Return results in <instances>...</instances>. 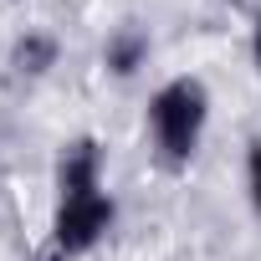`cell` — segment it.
<instances>
[{"mask_svg": "<svg viewBox=\"0 0 261 261\" xmlns=\"http://www.w3.org/2000/svg\"><path fill=\"white\" fill-rule=\"evenodd\" d=\"M210 128V87L200 77H169L154 87L149 97V144L159 154V164L185 169Z\"/></svg>", "mask_w": 261, "mask_h": 261, "instance_id": "obj_1", "label": "cell"}, {"mask_svg": "<svg viewBox=\"0 0 261 261\" xmlns=\"http://www.w3.org/2000/svg\"><path fill=\"white\" fill-rule=\"evenodd\" d=\"M118 220V200L108 190L97 195H77V200H57V215H51V246L62 256H87L92 246L108 241Z\"/></svg>", "mask_w": 261, "mask_h": 261, "instance_id": "obj_2", "label": "cell"}, {"mask_svg": "<svg viewBox=\"0 0 261 261\" xmlns=\"http://www.w3.org/2000/svg\"><path fill=\"white\" fill-rule=\"evenodd\" d=\"M108 190V164H102V144L97 139H72L57 154V200H77V195H97Z\"/></svg>", "mask_w": 261, "mask_h": 261, "instance_id": "obj_3", "label": "cell"}, {"mask_svg": "<svg viewBox=\"0 0 261 261\" xmlns=\"http://www.w3.org/2000/svg\"><path fill=\"white\" fill-rule=\"evenodd\" d=\"M57 57H62V41L51 36V31H26L16 46H11V67H16V77H46L51 67H57Z\"/></svg>", "mask_w": 261, "mask_h": 261, "instance_id": "obj_4", "label": "cell"}, {"mask_svg": "<svg viewBox=\"0 0 261 261\" xmlns=\"http://www.w3.org/2000/svg\"><path fill=\"white\" fill-rule=\"evenodd\" d=\"M144 62H149V36H144L139 26H118V31L108 36V46H102V67H108L113 77H134Z\"/></svg>", "mask_w": 261, "mask_h": 261, "instance_id": "obj_5", "label": "cell"}, {"mask_svg": "<svg viewBox=\"0 0 261 261\" xmlns=\"http://www.w3.org/2000/svg\"><path fill=\"white\" fill-rule=\"evenodd\" d=\"M246 195H251V205L261 210V139L246 149Z\"/></svg>", "mask_w": 261, "mask_h": 261, "instance_id": "obj_6", "label": "cell"}, {"mask_svg": "<svg viewBox=\"0 0 261 261\" xmlns=\"http://www.w3.org/2000/svg\"><path fill=\"white\" fill-rule=\"evenodd\" d=\"M251 62H256V72H261V11H256V21H251Z\"/></svg>", "mask_w": 261, "mask_h": 261, "instance_id": "obj_7", "label": "cell"}]
</instances>
